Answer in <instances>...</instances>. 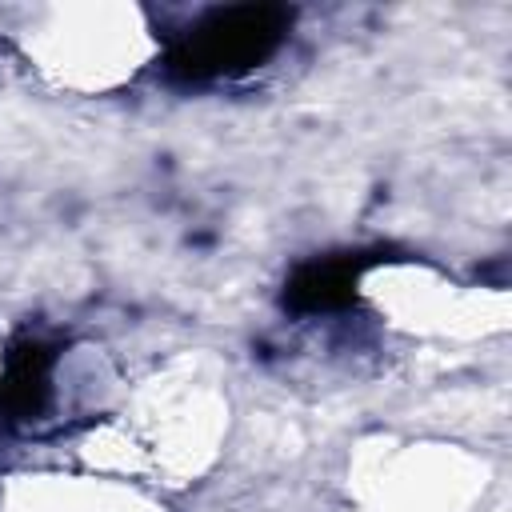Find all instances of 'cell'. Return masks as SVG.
Masks as SVG:
<instances>
[{"instance_id": "cell-1", "label": "cell", "mask_w": 512, "mask_h": 512, "mask_svg": "<svg viewBox=\"0 0 512 512\" xmlns=\"http://www.w3.org/2000/svg\"><path fill=\"white\" fill-rule=\"evenodd\" d=\"M284 24L288 16L280 8L248 4V8L216 12L204 24H196V32L184 40V48L176 52V68L192 76H220V72L248 68L276 48Z\"/></svg>"}]
</instances>
